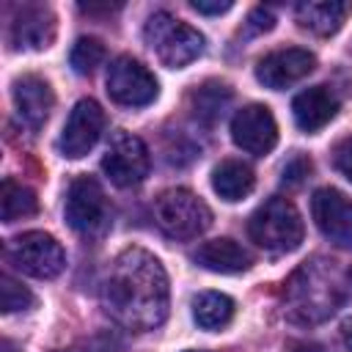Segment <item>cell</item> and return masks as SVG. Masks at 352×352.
Segmentation results:
<instances>
[{
    "instance_id": "obj_1",
    "label": "cell",
    "mask_w": 352,
    "mask_h": 352,
    "mask_svg": "<svg viewBox=\"0 0 352 352\" xmlns=\"http://www.w3.org/2000/svg\"><path fill=\"white\" fill-rule=\"evenodd\" d=\"M107 314L129 330H154L168 316V275L157 256L143 248H126L116 256L104 280Z\"/></svg>"
},
{
    "instance_id": "obj_2",
    "label": "cell",
    "mask_w": 352,
    "mask_h": 352,
    "mask_svg": "<svg viewBox=\"0 0 352 352\" xmlns=\"http://www.w3.org/2000/svg\"><path fill=\"white\" fill-rule=\"evenodd\" d=\"M283 300H286L289 319L302 322V324H316L333 316L336 308L341 305L344 272L336 267V261L311 258L289 278Z\"/></svg>"
},
{
    "instance_id": "obj_3",
    "label": "cell",
    "mask_w": 352,
    "mask_h": 352,
    "mask_svg": "<svg viewBox=\"0 0 352 352\" xmlns=\"http://www.w3.org/2000/svg\"><path fill=\"white\" fill-rule=\"evenodd\" d=\"M143 38L151 47V52L160 58V63L168 69H182L204 52V36L192 25L176 19L168 11H157L148 16L143 28Z\"/></svg>"
},
{
    "instance_id": "obj_4",
    "label": "cell",
    "mask_w": 352,
    "mask_h": 352,
    "mask_svg": "<svg viewBox=\"0 0 352 352\" xmlns=\"http://www.w3.org/2000/svg\"><path fill=\"white\" fill-rule=\"evenodd\" d=\"M250 239L270 253H289L302 242V217L289 198L264 201L248 220Z\"/></svg>"
},
{
    "instance_id": "obj_5",
    "label": "cell",
    "mask_w": 352,
    "mask_h": 352,
    "mask_svg": "<svg viewBox=\"0 0 352 352\" xmlns=\"http://www.w3.org/2000/svg\"><path fill=\"white\" fill-rule=\"evenodd\" d=\"M154 220L170 239H192L212 226V209L192 190L173 187L154 201Z\"/></svg>"
},
{
    "instance_id": "obj_6",
    "label": "cell",
    "mask_w": 352,
    "mask_h": 352,
    "mask_svg": "<svg viewBox=\"0 0 352 352\" xmlns=\"http://www.w3.org/2000/svg\"><path fill=\"white\" fill-rule=\"evenodd\" d=\"M3 256L14 270H19L30 278H44V280L60 275L66 267V253H63L60 242L44 231H25V234L8 239Z\"/></svg>"
},
{
    "instance_id": "obj_7",
    "label": "cell",
    "mask_w": 352,
    "mask_h": 352,
    "mask_svg": "<svg viewBox=\"0 0 352 352\" xmlns=\"http://www.w3.org/2000/svg\"><path fill=\"white\" fill-rule=\"evenodd\" d=\"M63 214H66V223L77 234H82V236L102 234L107 226V214H110L102 184L91 176H77L69 184Z\"/></svg>"
},
{
    "instance_id": "obj_8",
    "label": "cell",
    "mask_w": 352,
    "mask_h": 352,
    "mask_svg": "<svg viewBox=\"0 0 352 352\" xmlns=\"http://www.w3.org/2000/svg\"><path fill=\"white\" fill-rule=\"evenodd\" d=\"M157 80L154 74L132 55H118L107 66V94L116 104L124 107H143L157 99Z\"/></svg>"
},
{
    "instance_id": "obj_9",
    "label": "cell",
    "mask_w": 352,
    "mask_h": 352,
    "mask_svg": "<svg viewBox=\"0 0 352 352\" xmlns=\"http://www.w3.org/2000/svg\"><path fill=\"white\" fill-rule=\"evenodd\" d=\"M148 168H151V157L146 143L138 135L116 132L102 160V170L107 173V179L116 187H135L148 176Z\"/></svg>"
},
{
    "instance_id": "obj_10",
    "label": "cell",
    "mask_w": 352,
    "mask_h": 352,
    "mask_svg": "<svg viewBox=\"0 0 352 352\" xmlns=\"http://www.w3.org/2000/svg\"><path fill=\"white\" fill-rule=\"evenodd\" d=\"M102 129H104V110L99 107V102L94 99H80L69 118H66V126L60 132V140H58V148L63 157L69 160H80L85 157L96 140L102 138Z\"/></svg>"
},
{
    "instance_id": "obj_11",
    "label": "cell",
    "mask_w": 352,
    "mask_h": 352,
    "mask_svg": "<svg viewBox=\"0 0 352 352\" xmlns=\"http://www.w3.org/2000/svg\"><path fill=\"white\" fill-rule=\"evenodd\" d=\"M311 214L333 245L352 250V201L341 190L319 187L311 198Z\"/></svg>"
},
{
    "instance_id": "obj_12",
    "label": "cell",
    "mask_w": 352,
    "mask_h": 352,
    "mask_svg": "<svg viewBox=\"0 0 352 352\" xmlns=\"http://www.w3.org/2000/svg\"><path fill=\"white\" fill-rule=\"evenodd\" d=\"M231 138L234 143L256 157H264L278 143V124L267 104H245L231 118Z\"/></svg>"
},
{
    "instance_id": "obj_13",
    "label": "cell",
    "mask_w": 352,
    "mask_h": 352,
    "mask_svg": "<svg viewBox=\"0 0 352 352\" xmlns=\"http://www.w3.org/2000/svg\"><path fill=\"white\" fill-rule=\"evenodd\" d=\"M316 66V58L308 50L300 47H286V50H275L270 55H264L256 66V80L272 91L289 88L300 80H305Z\"/></svg>"
},
{
    "instance_id": "obj_14",
    "label": "cell",
    "mask_w": 352,
    "mask_h": 352,
    "mask_svg": "<svg viewBox=\"0 0 352 352\" xmlns=\"http://www.w3.org/2000/svg\"><path fill=\"white\" fill-rule=\"evenodd\" d=\"M55 38V14L47 6H22L8 30L14 50H44Z\"/></svg>"
},
{
    "instance_id": "obj_15",
    "label": "cell",
    "mask_w": 352,
    "mask_h": 352,
    "mask_svg": "<svg viewBox=\"0 0 352 352\" xmlns=\"http://www.w3.org/2000/svg\"><path fill=\"white\" fill-rule=\"evenodd\" d=\"M14 104H16L22 124H28L30 129H38L50 118L55 96H52V88L47 80H41L36 74H25L14 82Z\"/></svg>"
},
{
    "instance_id": "obj_16",
    "label": "cell",
    "mask_w": 352,
    "mask_h": 352,
    "mask_svg": "<svg viewBox=\"0 0 352 352\" xmlns=\"http://www.w3.org/2000/svg\"><path fill=\"white\" fill-rule=\"evenodd\" d=\"M294 121L302 132H319L324 124H330L338 113V96L327 85H314L305 88L294 96L292 102Z\"/></svg>"
},
{
    "instance_id": "obj_17",
    "label": "cell",
    "mask_w": 352,
    "mask_h": 352,
    "mask_svg": "<svg viewBox=\"0 0 352 352\" xmlns=\"http://www.w3.org/2000/svg\"><path fill=\"white\" fill-rule=\"evenodd\" d=\"M192 258H195L204 270L223 272V275L245 272V270H250V264H253L250 253H248L239 242H234V239H228V236H220V239H209V242H204V245L195 250V256H192Z\"/></svg>"
},
{
    "instance_id": "obj_18",
    "label": "cell",
    "mask_w": 352,
    "mask_h": 352,
    "mask_svg": "<svg viewBox=\"0 0 352 352\" xmlns=\"http://www.w3.org/2000/svg\"><path fill=\"white\" fill-rule=\"evenodd\" d=\"M349 14H352V3H336V0H308V3H297L294 8L300 28L316 36H333L346 22Z\"/></svg>"
},
{
    "instance_id": "obj_19",
    "label": "cell",
    "mask_w": 352,
    "mask_h": 352,
    "mask_svg": "<svg viewBox=\"0 0 352 352\" xmlns=\"http://www.w3.org/2000/svg\"><path fill=\"white\" fill-rule=\"evenodd\" d=\"M253 184H256V176L250 165L239 160H223L212 170V187L223 201H242L245 195H250Z\"/></svg>"
},
{
    "instance_id": "obj_20",
    "label": "cell",
    "mask_w": 352,
    "mask_h": 352,
    "mask_svg": "<svg viewBox=\"0 0 352 352\" xmlns=\"http://www.w3.org/2000/svg\"><path fill=\"white\" fill-rule=\"evenodd\" d=\"M192 319L204 330H220L234 319V300L223 292H201L192 300Z\"/></svg>"
},
{
    "instance_id": "obj_21",
    "label": "cell",
    "mask_w": 352,
    "mask_h": 352,
    "mask_svg": "<svg viewBox=\"0 0 352 352\" xmlns=\"http://www.w3.org/2000/svg\"><path fill=\"white\" fill-rule=\"evenodd\" d=\"M38 209V201H36V192L14 179H3V187H0V214H3V223H14V220H22V217H30L36 214Z\"/></svg>"
},
{
    "instance_id": "obj_22",
    "label": "cell",
    "mask_w": 352,
    "mask_h": 352,
    "mask_svg": "<svg viewBox=\"0 0 352 352\" xmlns=\"http://www.w3.org/2000/svg\"><path fill=\"white\" fill-rule=\"evenodd\" d=\"M228 102H231V91H228V85H223V82H204V85L192 94V110H195V116H198L201 121H206V124H212L214 118H220Z\"/></svg>"
},
{
    "instance_id": "obj_23",
    "label": "cell",
    "mask_w": 352,
    "mask_h": 352,
    "mask_svg": "<svg viewBox=\"0 0 352 352\" xmlns=\"http://www.w3.org/2000/svg\"><path fill=\"white\" fill-rule=\"evenodd\" d=\"M104 60V44L94 36H82L74 41L72 52H69V63L77 74H91L99 63Z\"/></svg>"
},
{
    "instance_id": "obj_24",
    "label": "cell",
    "mask_w": 352,
    "mask_h": 352,
    "mask_svg": "<svg viewBox=\"0 0 352 352\" xmlns=\"http://www.w3.org/2000/svg\"><path fill=\"white\" fill-rule=\"evenodd\" d=\"M33 292L28 286H22L16 278L11 275H3L0 278V305L6 314H14V311H28L33 305Z\"/></svg>"
},
{
    "instance_id": "obj_25",
    "label": "cell",
    "mask_w": 352,
    "mask_h": 352,
    "mask_svg": "<svg viewBox=\"0 0 352 352\" xmlns=\"http://www.w3.org/2000/svg\"><path fill=\"white\" fill-rule=\"evenodd\" d=\"M272 25H275V14L270 11V8H253L250 14H248V22H245V36H256V33H267V30H272Z\"/></svg>"
},
{
    "instance_id": "obj_26",
    "label": "cell",
    "mask_w": 352,
    "mask_h": 352,
    "mask_svg": "<svg viewBox=\"0 0 352 352\" xmlns=\"http://www.w3.org/2000/svg\"><path fill=\"white\" fill-rule=\"evenodd\" d=\"M333 162H336V168L352 182V138H344V140L333 148Z\"/></svg>"
},
{
    "instance_id": "obj_27",
    "label": "cell",
    "mask_w": 352,
    "mask_h": 352,
    "mask_svg": "<svg viewBox=\"0 0 352 352\" xmlns=\"http://www.w3.org/2000/svg\"><path fill=\"white\" fill-rule=\"evenodd\" d=\"M308 173H311V160H305V157H294V160L283 168V182L297 184V182H302Z\"/></svg>"
},
{
    "instance_id": "obj_28",
    "label": "cell",
    "mask_w": 352,
    "mask_h": 352,
    "mask_svg": "<svg viewBox=\"0 0 352 352\" xmlns=\"http://www.w3.org/2000/svg\"><path fill=\"white\" fill-rule=\"evenodd\" d=\"M192 8H195L198 14H226V11L231 8V3H228V0H226V3H201V0H195Z\"/></svg>"
},
{
    "instance_id": "obj_29",
    "label": "cell",
    "mask_w": 352,
    "mask_h": 352,
    "mask_svg": "<svg viewBox=\"0 0 352 352\" xmlns=\"http://www.w3.org/2000/svg\"><path fill=\"white\" fill-rule=\"evenodd\" d=\"M294 352H322V346H316V344H294Z\"/></svg>"
},
{
    "instance_id": "obj_30",
    "label": "cell",
    "mask_w": 352,
    "mask_h": 352,
    "mask_svg": "<svg viewBox=\"0 0 352 352\" xmlns=\"http://www.w3.org/2000/svg\"><path fill=\"white\" fill-rule=\"evenodd\" d=\"M344 341H346V346L352 349V319L344 322Z\"/></svg>"
},
{
    "instance_id": "obj_31",
    "label": "cell",
    "mask_w": 352,
    "mask_h": 352,
    "mask_svg": "<svg viewBox=\"0 0 352 352\" xmlns=\"http://www.w3.org/2000/svg\"><path fill=\"white\" fill-rule=\"evenodd\" d=\"M3 352H19V349L14 346V341H8V338H6V341H3Z\"/></svg>"
},
{
    "instance_id": "obj_32",
    "label": "cell",
    "mask_w": 352,
    "mask_h": 352,
    "mask_svg": "<svg viewBox=\"0 0 352 352\" xmlns=\"http://www.w3.org/2000/svg\"><path fill=\"white\" fill-rule=\"evenodd\" d=\"M187 352H204V349H187Z\"/></svg>"
},
{
    "instance_id": "obj_33",
    "label": "cell",
    "mask_w": 352,
    "mask_h": 352,
    "mask_svg": "<svg viewBox=\"0 0 352 352\" xmlns=\"http://www.w3.org/2000/svg\"><path fill=\"white\" fill-rule=\"evenodd\" d=\"M349 280H352V275H349Z\"/></svg>"
}]
</instances>
